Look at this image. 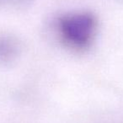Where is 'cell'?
Returning a JSON list of instances; mask_svg holds the SVG:
<instances>
[{
  "instance_id": "6da1fadb",
  "label": "cell",
  "mask_w": 123,
  "mask_h": 123,
  "mask_svg": "<svg viewBox=\"0 0 123 123\" xmlns=\"http://www.w3.org/2000/svg\"><path fill=\"white\" fill-rule=\"evenodd\" d=\"M57 29L62 40L68 46L84 49L93 42L97 30V20L89 12H74L59 18Z\"/></svg>"
},
{
  "instance_id": "7a4b0ae2",
  "label": "cell",
  "mask_w": 123,
  "mask_h": 123,
  "mask_svg": "<svg viewBox=\"0 0 123 123\" xmlns=\"http://www.w3.org/2000/svg\"><path fill=\"white\" fill-rule=\"evenodd\" d=\"M19 46L15 41L9 36L0 38V61L9 62L18 53Z\"/></svg>"
}]
</instances>
